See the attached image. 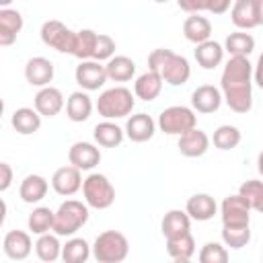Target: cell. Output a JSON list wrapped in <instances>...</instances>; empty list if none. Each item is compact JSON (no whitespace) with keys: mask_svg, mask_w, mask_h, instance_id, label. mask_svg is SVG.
<instances>
[{"mask_svg":"<svg viewBox=\"0 0 263 263\" xmlns=\"http://www.w3.org/2000/svg\"><path fill=\"white\" fill-rule=\"evenodd\" d=\"M220 88L226 105L234 113H249L253 107V64L249 58L232 55L220 76Z\"/></svg>","mask_w":263,"mask_h":263,"instance_id":"6da1fadb","label":"cell"},{"mask_svg":"<svg viewBox=\"0 0 263 263\" xmlns=\"http://www.w3.org/2000/svg\"><path fill=\"white\" fill-rule=\"evenodd\" d=\"M136 99L132 95L129 88L125 86H113L107 88L99 95L97 99V111L101 117L105 119H119V117H127L134 111Z\"/></svg>","mask_w":263,"mask_h":263,"instance_id":"7a4b0ae2","label":"cell"},{"mask_svg":"<svg viewBox=\"0 0 263 263\" xmlns=\"http://www.w3.org/2000/svg\"><path fill=\"white\" fill-rule=\"evenodd\" d=\"M88 222V203L78 199H66L53 218V232L58 236H72Z\"/></svg>","mask_w":263,"mask_h":263,"instance_id":"3957f363","label":"cell"},{"mask_svg":"<svg viewBox=\"0 0 263 263\" xmlns=\"http://www.w3.org/2000/svg\"><path fill=\"white\" fill-rule=\"evenodd\" d=\"M129 253L127 238L117 230H105L95 238L92 257L99 263H121Z\"/></svg>","mask_w":263,"mask_h":263,"instance_id":"277c9868","label":"cell"},{"mask_svg":"<svg viewBox=\"0 0 263 263\" xmlns=\"http://www.w3.org/2000/svg\"><path fill=\"white\" fill-rule=\"evenodd\" d=\"M82 195L88 208L95 210H107L115 201V187L111 181L101 173H90L82 183Z\"/></svg>","mask_w":263,"mask_h":263,"instance_id":"5b68a950","label":"cell"},{"mask_svg":"<svg viewBox=\"0 0 263 263\" xmlns=\"http://www.w3.org/2000/svg\"><path fill=\"white\" fill-rule=\"evenodd\" d=\"M197 125L195 109H189L185 105H173L160 111L158 115V127L160 132L168 136H181Z\"/></svg>","mask_w":263,"mask_h":263,"instance_id":"8992f818","label":"cell"},{"mask_svg":"<svg viewBox=\"0 0 263 263\" xmlns=\"http://www.w3.org/2000/svg\"><path fill=\"white\" fill-rule=\"evenodd\" d=\"M39 35H41V41H43L47 47H51V49H55V51H60V53H70V55H72L76 31H72L70 27H66L62 21H55V18L45 21V23L41 25Z\"/></svg>","mask_w":263,"mask_h":263,"instance_id":"52a82bcc","label":"cell"},{"mask_svg":"<svg viewBox=\"0 0 263 263\" xmlns=\"http://www.w3.org/2000/svg\"><path fill=\"white\" fill-rule=\"evenodd\" d=\"M251 203L245 195H228L224 197L220 205V216H222V226H238V224H249L251 222Z\"/></svg>","mask_w":263,"mask_h":263,"instance_id":"ba28073f","label":"cell"},{"mask_svg":"<svg viewBox=\"0 0 263 263\" xmlns=\"http://www.w3.org/2000/svg\"><path fill=\"white\" fill-rule=\"evenodd\" d=\"M74 78L84 90H99L107 80V70L97 60H80V64L74 70Z\"/></svg>","mask_w":263,"mask_h":263,"instance_id":"9c48e42d","label":"cell"},{"mask_svg":"<svg viewBox=\"0 0 263 263\" xmlns=\"http://www.w3.org/2000/svg\"><path fill=\"white\" fill-rule=\"evenodd\" d=\"M82 175H80V168H76L74 164H68V166H60L53 175H51V187L58 195H64V197H70L74 195L78 189H82Z\"/></svg>","mask_w":263,"mask_h":263,"instance_id":"30bf717a","label":"cell"},{"mask_svg":"<svg viewBox=\"0 0 263 263\" xmlns=\"http://www.w3.org/2000/svg\"><path fill=\"white\" fill-rule=\"evenodd\" d=\"M160 76L166 84L171 86H181L189 80L191 76V66H189V60L185 55H179L175 51H171V55L166 58L164 66L160 68Z\"/></svg>","mask_w":263,"mask_h":263,"instance_id":"8fae6325","label":"cell"},{"mask_svg":"<svg viewBox=\"0 0 263 263\" xmlns=\"http://www.w3.org/2000/svg\"><path fill=\"white\" fill-rule=\"evenodd\" d=\"M68 160L80 171H92L101 162V150L90 142H74L68 150Z\"/></svg>","mask_w":263,"mask_h":263,"instance_id":"7c38bea8","label":"cell"},{"mask_svg":"<svg viewBox=\"0 0 263 263\" xmlns=\"http://www.w3.org/2000/svg\"><path fill=\"white\" fill-rule=\"evenodd\" d=\"M33 240H31V234L25 232V230H10L6 232L4 240H2V249H4V255L12 261H23L31 255V249H33Z\"/></svg>","mask_w":263,"mask_h":263,"instance_id":"4fadbf2b","label":"cell"},{"mask_svg":"<svg viewBox=\"0 0 263 263\" xmlns=\"http://www.w3.org/2000/svg\"><path fill=\"white\" fill-rule=\"evenodd\" d=\"M222 101H224V95L214 84H201L191 95V107L197 113H214L220 109Z\"/></svg>","mask_w":263,"mask_h":263,"instance_id":"5bb4252c","label":"cell"},{"mask_svg":"<svg viewBox=\"0 0 263 263\" xmlns=\"http://www.w3.org/2000/svg\"><path fill=\"white\" fill-rule=\"evenodd\" d=\"M177 148L183 156L187 158H197V156H203L210 148V138L205 132H201L199 127H193L185 134L179 136V142H177Z\"/></svg>","mask_w":263,"mask_h":263,"instance_id":"9a60e30c","label":"cell"},{"mask_svg":"<svg viewBox=\"0 0 263 263\" xmlns=\"http://www.w3.org/2000/svg\"><path fill=\"white\" fill-rule=\"evenodd\" d=\"M25 78L31 86H49V82L53 80V64L47 58H31L25 64Z\"/></svg>","mask_w":263,"mask_h":263,"instance_id":"2e32d148","label":"cell"},{"mask_svg":"<svg viewBox=\"0 0 263 263\" xmlns=\"http://www.w3.org/2000/svg\"><path fill=\"white\" fill-rule=\"evenodd\" d=\"M33 105L41 113V117H55L64 109V95L55 86H43L35 95Z\"/></svg>","mask_w":263,"mask_h":263,"instance_id":"e0dca14e","label":"cell"},{"mask_svg":"<svg viewBox=\"0 0 263 263\" xmlns=\"http://www.w3.org/2000/svg\"><path fill=\"white\" fill-rule=\"evenodd\" d=\"M154 132H156V121L148 113H136L125 123V136L136 144L148 142L154 136Z\"/></svg>","mask_w":263,"mask_h":263,"instance_id":"ac0fdd59","label":"cell"},{"mask_svg":"<svg viewBox=\"0 0 263 263\" xmlns=\"http://www.w3.org/2000/svg\"><path fill=\"white\" fill-rule=\"evenodd\" d=\"M23 14L14 8H0V45L8 47L16 41V35L23 29Z\"/></svg>","mask_w":263,"mask_h":263,"instance_id":"d6986e66","label":"cell"},{"mask_svg":"<svg viewBox=\"0 0 263 263\" xmlns=\"http://www.w3.org/2000/svg\"><path fill=\"white\" fill-rule=\"evenodd\" d=\"M185 212L191 216V220L197 222H208L214 218V214L218 212V203L210 193H195L187 199Z\"/></svg>","mask_w":263,"mask_h":263,"instance_id":"ffe728a7","label":"cell"},{"mask_svg":"<svg viewBox=\"0 0 263 263\" xmlns=\"http://www.w3.org/2000/svg\"><path fill=\"white\" fill-rule=\"evenodd\" d=\"M162 76L158 74V72H154V70H148V72H144V74H140L138 78H136V82H134V95L138 97V99H142V101H154L158 95H160V90H162Z\"/></svg>","mask_w":263,"mask_h":263,"instance_id":"44dd1931","label":"cell"},{"mask_svg":"<svg viewBox=\"0 0 263 263\" xmlns=\"http://www.w3.org/2000/svg\"><path fill=\"white\" fill-rule=\"evenodd\" d=\"M230 21L240 31L259 27L257 12H255V0H234V4L230 8Z\"/></svg>","mask_w":263,"mask_h":263,"instance_id":"7402d4cb","label":"cell"},{"mask_svg":"<svg viewBox=\"0 0 263 263\" xmlns=\"http://www.w3.org/2000/svg\"><path fill=\"white\" fill-rule=\"evenodd\" d=\"M183 35H185L187 41H191L195 45L197 43H203L212 35V23L205 16H201L199 12H193L183 23Z\"/></svg>","mask_w":263,"mask_h":263,"instance_id":"603a6c76","label":"cell"},{"mask_svg":"<svg viewBox=\"0 0 263 263\" xmlns=\"http://www.w3.org/2000/svg\"><path fill=\"white\" fill-rule=\"evenodd\" d=\"M166 253L171 255L173 261L185 263L195 255V238L191 232H183L179 236L166 238Z\"/></svg>","mask_w":263,"mask_h":263,"instance_id":"cb8c5ba5","label":"cell"},{"mask_svg":"<svg viewBox=\"0 0 263 263\" xmlns=\"http://www.w3.org/2000/svg\"><path fill=\"white\" fill-rule=\"evenodd\" d=\"M195 60H197V64L203 70H214L224 60V45H220L218 41H212V39H208L203 43H197V47H195Z\"/></svg>","mask_w":263,"mask_h":263,"instance_id":"d4e9b609","label":"cell"},{"mask_svg":"<svg viewBox=\"0 0 263 263\" xmlns=\"http://www.w3.org/2000/svg\"><path fill=\"white\" fill-rule=\"evenodd\" d=\"M90 113H92V101H90V97L86 92L76 90V92H72L68 97V101H66V115H68L70 121L82 123V121H86L90 117Z\"/></svg>","mask_w":263,"mask_h":263,"instance_id":"484cf974","label":"cell"},{"mask_svg":"<svg viewBox=\"0 0 263 263\" xmlns=\"http://www.w3.org/2000/svg\"><path fill=\"white\" fill-rule=\"evenodd\" d=\"M10 123L21 136H31L41 127V113L35 107H21L12 113Z\"/></svg>","mask_w":263,"mask_h":263,"instance_id":"4316f807","label":"cell"},{"mask_svg":"<svg viewBox=\"0 0 263 263\" xmlns=\"http://www.w3.org/2000/svg\"><path fill=\"white\" fill-rule=\"evenodd\" d=\"M92 138H95V142H97L99 146H103V148H115V146H119V144L123 142L125 129H121V127H119L117 123H113L111 119H105V121H101V123L95 125Z\"/></svg>","mask_w":263,"mask_h":263,"instance_id":"83f0119b","label":"cell"},{"mask_svg":"<svg viewBox=\"0 0 263 263\" xmlns=\"http://www.w3.org/2000/svg\"><path fill=\"white\" fill-rule=\"evenodd\" d=\"M47 179L41 175H27L18 187V195L25 203H39L47 195Z\"/></svg>","mask_w":263,"mask_h":263,"instance_id":"f1b7e54d","label":"cell"},{"mask_svg":"<svg viewBox=\"0 0 263 263\" xmlns=\"http://www.w3.org/2000/svg\"><path fill=\"white\" fill-rule=\"evenodd\" d=\"M189 228H191V216L185 210H171L164 214V218L160 222V230H162L164 238L189 232Z\"/></svg>","mask_w":263,"mask_h":263,"instance_id":"f546056e","label":"cell"},{"mask_svg":"<svg viewBox=\"0 0 263 263\" xmlns=\"http://www.w3.org/2000/svg\"><path fill=\"white\" fill-rule=\"evenodd\" d=\"M105 70H107L109 80L127 82V80H132L134 74H136V62H134L132 58H127V55H113L111 60H107Z\"/></svg>","mask_w":263,"mask_h":263,"instance_id":"4dcf8cb0","label":"cell"},{"mask_svg":"<svg viewBox=\"0 0 263 263\" xmlns=\"http://www.w3.org/2000/svg\"><path fill=\"white\" fill-rule=\"evenodd\" d=\"M253 49H255V39H253V35H249L245 31H234L224 41V51H228L230 58L232 55L249 58V53H253Z\"/></svg>","mask_w":263,"mask_h":263,"instance_id":"1f68e13d","label":"cell"},{"mask_svg":"<svg viewBox=\"0 0 263 263\" xmlns=\"http://www.w3.org/2000/svg\"><path fill=\"white\" fill-rule=\"evenodd\" d=\"M92 253V247L78 236H72L70 240H66V245H62V259L66 263H84Z\"/></svg>","mask_w":263,"mask_h":263,"instance_id":"d6a6232c","label":"cell"},{"mask_svg":"<svg viewBox=\"0 0 263 263\" xmlns=\"http://www.w3.org/2000/svg\"><path fill=\"white\" fill-rule=\"evenodd\" d=\"M35 253H37V257L41 261H47V263L60 259L62 257V245H60L58 234L55 232L53 234H49V232L39 234V238L35 242Z\"/></svg>","mask_w":263,"mask_h":263,"instance_id":"836d02e7","label":"cell"},{"mask_svg":"<svg viewBox=\"0 0 263 263\" xmlns=\"http://www.w3.org/2000/svg\"><path fill=\"white\" fill-rule=\"evenodd\" d=\"M97 37H99V33H95L92 29L76 31L72 55L78 58V60H92V55H95V45H97Z\"/></svg>","mask_w":263,"mask_h":263,"instance_id":"e575fe53","label":"cell"},{"mask_svg":"<svg viewBox=\"0 0 263 263\" xmlns=\"http://www.w3.org/2000/svg\"><path fill=\"white\" fill-rule=\"evenodd\" d=\"M53 218H55V212H51L49 208L45 205H39L35 208L31 214H29V220H27V226L33 234H45L49 230H53Z\"/></svg>","mask_w":263,"mask_h":263,"instance_id":"d590c367","label":"cell"},{"mask_svg":"<svg viewBox=\"0 0 263 263\" xmlns=\"http://www.w3.org/2000/svg\"><path fill=\"white\" fill-rule=\"evenodd\" d=\"M222 240L230 249H242L251 240V228L249 224H238V226H222Z\"/></svg>","mask_w":263,"mask_h":263,"instance_id":"8d00e7d4","label":"cell"},{"mask_svg":"<svg viewBox=\"0 0 263 263\" xmlns=\"http://www.w3.org/2000/svg\"><path fill=\"white\" fill-rule=\"evenodd\" d=\"M240 138L242 136H240L238 127H234V125H220L214 132L212 142H214V146L218 150H232V148H236L240 144Z\"/></svg>","mask_w":263,"mask_h":263,"instance_id":"74e56055","label":"cell"},{"mask_svg":"<svg viewBox=\"0 0 263 263\" xmlns=\"http://www.w3.org/2000/svg\"><path fill=\"white\" fill-rule=\"evenodd\" d=\"M197 257H199L201 263H226L228 261V251L220 242H205Z\"/></svg>","mask_w":263,"mask_h":263,"instance_id":"f35d334b","label":"cell"},{"mask_svg":"<svg viewBox=\"0 0 263 263\" xmlns=\"http://www.w3.org/2000/svg\"><path fill=\"white\" fill-rule=\"evenodd\" d=\"M113 53H115V39H113L111 35H107V33H99L92 60H97V62H105V60H111Z\"/></svg>","mask_w":263,"mask_h":263,"instance_id":"ab89813d","label":"cell"},{"mask_svg":"<svg viewBox=\"0 0 263 263\" xmlns=\"http://www.w3.org/2000/svg\"><path fill=\"white\" fill-rule=\"evenodd\" d=\"M261 191H263V181H257V179H249V181H245V183L238 187V193L249 199L251 208H253V203L257 201V197L261 195Z\"/></svg>","mask_w":263,"mask_h":263,"instance_id":"60d3db41","label":"cell"},{"mask_svg":"<svg viewBox=\"0 0 263 263\" xmlns=\"http://www.w3.org/2000/svg\"><path fill=\"white\" fill-rule=\"evenodd\" d=\"M168 55H171V49H166V47L154 49V51L148 55V70H154V72L160 74V68L164 66V62H166Z\"/></svg>","mask_w":263,"mask_h":263,"instance_id":"b9f144b4","label":"cell"},{"mask_svg":"<svg viewBox=\"0 0 263 263\" xmlns=\"http://www.w3.org/2000/svg\"><path fill=\"white\" fill-rule=\"evenodd\" d=\"M177 4H179L181 10L193 14V12H203V10H208L210 0H177Z\"/></svg>","mask_w":263,"mask_h":263,"instance_id":"7bdbcfd3","label":"cell"},{"mask_svg":"<svg viewBox=\"0 0 263 263\" xmlns=\"http://www.w3.org/2000/svg\"><path fill=\"white\" fill-rule=\"evenodd\" d=\"M0 171H2V179H0V191H6L12 183V168L8 162H0Z\"/></svg>","mask_w":263,"mask_h":263,"instance_id":"ee69618b","label":"cell"},{"mask_svg":"<svg viewBox=\"0 0 263 263\" xmlns=\"http://www.w3.org/2000/svg\"><path fill=\"white\" fill-rule=\"evenodd\" d=\"M230 2L232 0H210L208 12H212V14H224L230 8Z\"/></svg>","mask_w":263,"mask_h":263,"instance_id":"f6af8a7d","label":"cell"},{"mask_svg":"<svg viewBox=\"0 0 263 263\" xmlns=\"http://www.w3.org/2000/svg\"><path fill=\"white\" fill-rule=\"evenodd\" d=\"M253 80H255V82H257V86L263 90V53L259 55L257 66H255V70H253Z\"/></svg>","mask_w":263,"mask_h":263,"instance_id":"bcb514c9","label":"cell"},{"mask_svg":"<svg viewBox=\"0 0 263 263\" xmlns=\"http://www.w3.org/2000/svg\"><path fill=\"white\" fill-rule=\"evenodd\" d=\"M255 12H257V23L261 27L263 25V0H255Z\"/></svg>","mask_w":263,"mask_h":263,"instance_id":"7dc6e473","label":"cell"},{"mask_svg":"<svg viewBox=\"0 0 263 263\" xmlns=\"http://www.w3.org/2000/svg\"><path fill=\"white\" fill-rule=\"evenodd\" d=\"M253 210H257V212H261V214H263V191H261V195L257 197V201L253 203Z\"/></svg>","mask_w":263,"mask_h":263,"instance_id":"c3c4849f","label":"cell"},{"mask_svg":"<svg viewBox=\"0 0 263 263\" xmlns=\"http://www.w3.org/2000/svg\"><path fill=\"white\" fill-rule=\"evenodd\" d=\"M257 171L263 175V150L259 152V158H257Z\"/></svg>","mask_w":263,"mask_h":263,"instance_id":"681fc988","label":"cell"},{"mask_svg":"<svg viewBox=\"0 0 263 263\" xmlns=\"http://www.w3.org/2000/svg\"><path fill=\"white\" fill-rule=\"evenodd\" d=\"M10 2H12V0H0V6H2V8H8Z\"/></svg>","mask_w":263,"mask_h":263,"instance_id":"f907efd6","label":"cell"},{"mask_svg":"<svg viewBox=\"0 0 263 263\" xmlns=\"http://www.w3.org/2000/svg\"><path fill=\"white\" fill-rule=\"evenodd\" d=\"M154 2H158V4H164V2H168V0H154Z\"/></svg>","mask_w":263,"mask_h":263,"instance_id":"816d5d0a","label":"cell"}]
</instances>
